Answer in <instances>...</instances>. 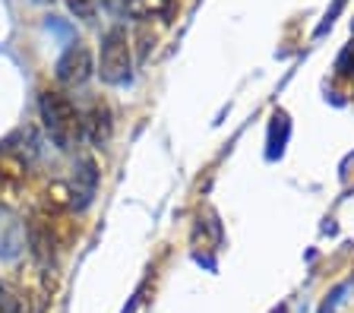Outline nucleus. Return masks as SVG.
Listing matches in <instances>:
<instances>
[{"mask_svg": "<svg viewBox=\"0 0 354 313\" xmlns=\"http://www.w3.org/2000/svg\"><path fill=\"white\" fill-rule=\"evenodd\" d=\"M41 120H44V130L51 136V142L57 146L60 152H73L86 136H82V114L76 111V104L57 89H48L41 92Z\"/></svg>", "mask_w": 354, "mask_h": 313, "instance_id": "nucleus-1", "label": "nucleus"}, {"mask_svg": "<svg viewBox=\"0 0 354 313\" xmlns=\"http://www.w3.org/2000/svg\"><path fill=\"white\" fill-rule=\"evenodd\" d=\"M98 73L108 86H124L133 79V51L130 38L124 26H111L102 35V60H98Z\"/></svg>", "mask_w": 354, "mask_h": 313, "instance_id": "nucleus-2", "label": "nucleus"}, {"mask_svg": "<svg viewBox=\"0 0 354 313\" xmlns=\"http://www.w3.org/2000/svg\"><path fill=\"white\" fill-rule=\"evenodd\" d=\"M92 73H95V60H92L88 45H82V41H70V48L60 54L57 67H54L57 82L66 86V89H80V86H86V82L92 79Z\"/></svg>", "mask_w": 354, "mask_h": 313, "instance_id": "nucleus-3", "label": "nucleus"}, {"mask_svg": "<svg viewBox=\"0 0 354 313\" xmlns=\"http://www.w3.org/2000/svg\"><path fill=\"white\" fill-rule=\"evenodd\" d=\"M95 190H98V164H95V158H80V162L73 164L70 180H66L70 209H76V212L88 209V202L95 200Z\"/></svg>", "mask_w": 354, "mask_h": 313, "instance_id": "nucleus-4", "label": "nucleus"}, {"mask_svg": "<svg viewBox=\"0 0 354 313\" xmlns=\"http://www.w3.org/2000/svg\"><path fill=\"white\" fill-rule=\"evenodd\" d=\"M114 133V117H111V108L104 102H92L82 114V136H86L95 149H104Z\"/></svg>", "mask_w": 354, "mask_h": 313, "instance_id": "nucleus-5", "label": "nucleus"}, {"mask_svg": "<svg viewBox=\"0 0 354 313\" xmlns=\"http://www.w3.org/2000/svg\"><path fill=\"white\" fill-rule=\"evenodd\" d=\"M22 247H26V225L10 209L0 206V256L13 260V256H19Z\"/></svg>", "mask_w": 354, "mask_h": 313, "instance_id": "nucleus-6", "label": "nucleus"}, {"mask_svg": "<svg viewBox=\"0 0 354 313\" xmlns=\"http://www.w3.org/2000/svg\"><path fill=\"white\" fill-rule=\"evenodd\" d=\"M26 247L32 250L38 266H51L54 263V238H51V228L41 218L26 222Z\"/></svg>", "mask_w": 354, "mask_h": 313, "instance_id": "nucleus-7", "label": "nucleus"}, {"mask_svg": "<svg viewBox=\"0 0 354 313\" xmlns=\"http://www.w3.org/2000/svg\"><path fill=\"white\" fill-rule=\"evenodd\" d=\"M288 140H291V120H288L285 111H275L272 120H269V136H266V158L275 162V158L285 155Z\"/></svg>", "mask_w": 354, "mask_h": 313, "instance_id": "nucleus-8", "label": "nucleus"}, {"mask_svg": "<svg viewBox=\"0 0 354 313\" xmlns=\"http://www.w3.org/2000/svg\"><path fill=\"white\" fill-rule=\"evenodd\" d=\"M7 152H13L19 162H35L38 155H41V140H38V133H35V127H19L13 136H10L7 142Z\"/></svg>", "mask_w": 354, "mask_h": 313, "instance_id": "nucleus-9", "label": "nucleus"}, {"mask_svg": "<svg viewBox=\"0 0 354 313\" xmlns=\"http://www.w3.org/2000/svg\"><path fill=\"white\" fill-rule=\"evenodd\" d=\"M174 13V0H127L124 16L130 19H162Z\"/></svg>", "mask_w": 354, "mask_h": 313, "instance_id": "nucleus-10", "label": "nucleus"}, {"mask_svg": "<svg viewBox=\"0 0 354 313\" xmlns=\"http://www.w3.org/2000/svg\"><path fill=\"white\" fill-rule=\"evenodd\" d=\"M66 7H70V13L76 19H86V23L95 19V0H66Z\"/></svg>", "mask_w": 354, "mask_h": 313, "instance_id": "nucleus-11", "label": "nucleus"}, {"mask_svg": "<svg viewBox=\"0 0 354 313\" xmlns=\"http://www.w3.org/2000/svg\"><path fill=\"white\" fill-rule=\"evenodd\" d=\"M0 313H19V298L10 291L7 282H0Z\"/></svg>", "mask_w": 354, "mask_h": 313, "instance_id": "nucleus-12", "label": "nucleus"}, {"mask_svg": "<svg viewBox=\"0 0 354 313\" xmlns=\"http://www.w3.org/2000/svg\"><path fill=\"white\" fill-rule=\"evenodd\" d=\"M345 291H348V282H342L339 288H335V291H332V294H329V298L323 301V307H319V313H335V307L342 304V294H345Z\"/></svg>", "mask_w": 354, "mask_h": 313, "instance_id": "nucleus-13", "label": "nucleus"}, {"mask_svg": "<svg viewBox=\"0 0 354 313\" xmlns=\"http://www.w3.org/2000/svg\"><path fill=\"white\" fill-rule=\"evenodd\" d=\"M351 70H354V45H348L345 51H342V57L335 60V73L345 76V73H351Z\"/></svg>", "mask_w": 354, "mask_h": 313, "instance_id": "nucleus-14", "label": "nucleus"}, {"mask_svg": "<svg viewBox=\"0 0 354 313\" xmlns=\"http://www.w3.org/2000/svg\"><path fill=\"white\" fill-rule=\"evenodd\" d=\"M342 7H345V0H332V7L326 10V16H323V23H319V29H317V35H323L326 29H329L332 23H335V16L342 13Z\"/></svg>", "mask_w": 354, "mask_h": 313, "instance_id": "nucleus-15", "label": "nucleus"}, {"mask_svg": "<svg viewBox=\"0 0 354 313\" xmlns=\"http://www.w3.org/2000/svg\"><path fill=\"white\" fill-rule=\"evenodd\" d=\"M102 7L108 10V13H114V16H124L127 0H102Z\"/></svg>", "mask_w": 354, "mask_h": 313, "instance_id": "nucleus-16", "label": "nucleus"}, {"mask_svg": "<svg viewBox=\"0 0 354 313\" xmlns=\"http://www.w3.org/2000/svg\"><path fill=\"white\" fill-rule=\"evenodd\" d=\"M272 313H288V307H275V310Z\"/></svg>", "mask_w": 354, "mask_h": 313, "instance_id": "nucleus-17", "label": "nucleus"}]
</instances>
